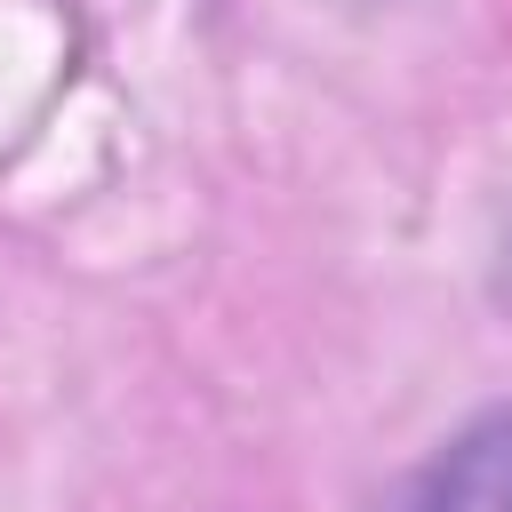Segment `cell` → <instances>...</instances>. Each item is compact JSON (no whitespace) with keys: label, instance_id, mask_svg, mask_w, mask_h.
<instances>
[{"label":"cell","instance_id":"1","mask_svg":"<svg viewBox=\"0 0 512 512\" xmlns=\"http://www.w3.org/2000/svg\"><path fill=\"white\" fill-rule=\"evenodd\" d=\"M416 512H512V408L480 416L416 488Z\"/></svg>","mask_w":512,"mask_h":512}]
</instances>
